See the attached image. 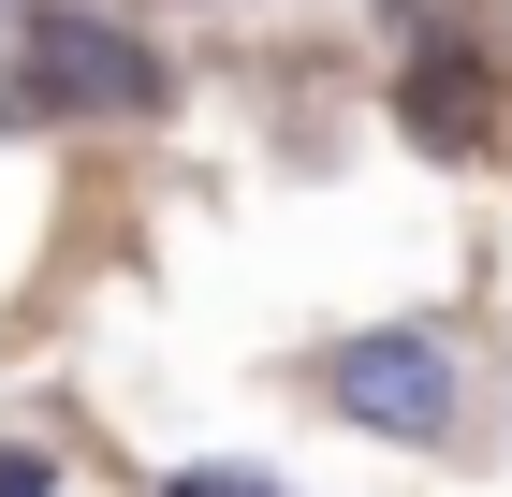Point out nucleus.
Returning a JSON list of instances; mask_svg holds the SVG:
<instances>
[{
  "instance_id": "f257e3e1",
  "label": "nucleus",
  "mask_w": 512,
  "mask_h": 497,
  "mask_svg": "<svg viewBox=\"0 0 512 497\" xmlns=\"http://www.w3.org/2000/svg\"><path fill=\"white\" fill-rule=\"evenodd\" d=\"M322 395L366 439H454V351L439 337H337L322 351Z\"/></svg>"
},
{
  "instance_id": "f03ea898",
  "label": "nucleus",
  "mask_w": 512,
  "mask_h": 497,
  "mask_svg": "<svg viewBox=\"0 0 512 497\" xmlns=\"http://www.w3.org/2000/svg\"><path fill=\"white\" fill-rule=\"evenodd\" d=\"M44 44H59V59H44L59 88H103V103H147V59H118V30H44Z\"/></svg>"
}]
</instances>
